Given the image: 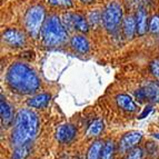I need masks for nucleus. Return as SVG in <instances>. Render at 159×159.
I'll return each instance as SVG.
<instances>
[{
  "label": "nucleus",
  "mask_w": 159,
  "mask_h": 159,
  "mask_svg": "<svg viewBox=\"0 0 159 159\" xmlns=\"http://www.w3.org/2000/svg\"><path fill=\"white\" fill-rule=\"evenodd\" d=\"M115 152H116V145H115L114 140L109 139L103 143L100 159H114Z\"/></svg>",
  "instance_id": "a211bd4d"
},
{
  "label": "nucleus",
  "mask_w": 159,
  "mask_h": 159,
  "mask_svg": "<svg viewBox=\"0 0 159 159\" xmlns=\"http://www.w3.org/2000/svg\"><path fill=\"white\" fill-rule=\"evenodd\" d=\"M40 34L46 47H58L64 45L68 38L67 28L57 15H51L46 18Z\"/></svg>",
  "instance_id": "7ed1b4c3"
},
{
  "label": "nucleus",
  "mask_w": 159,
  "mask_h": 159,
  "mask_svg": "<svg viewBox=\"0 0 159 159\" xmlns=\"http://www.w3.org/2000/svg\"><path fill=\"white\" fill-rule=\"evenodd\" d=\"M122 31L127 39H131L137 32V27H136V18L133 16H127L122 20Z\"/></svg>",
  "instance_id": "2eb2a0df"
},
{
  "label": "nucleus",
  "mask_w": 159,
  "mask_h": 159,
  "mask_svg": "<svg viewBox=\"0 0 159 159\" xmlns=\"http://www.w3.org/2000/svg\"><path fill=\"white\" fill-rule=\"evenodd\" d=\"M6 80L9 88L20 95H31L40 87V79L34 69L24 62H15L7 70Z\"/></svg>",
  "instance_id": "f257e3e1"
},
{
  "label": "nucleus",
  "mask_w": 159,
  "mask_h": 159,
  "mask_svg": "<svg viewBox=\"0 0 159 159\" xmlns=\"http://www.w3.org/2000/svg\"><path fill=\"white\" fill-rule=\"evenodd\" d=\"M0 116H1V124L6 128L11 126V124L15 121L12 107L3 99V97H1L0 100Z\"/></svg>",
  "instance_id": "9b49d317"
},
{
  "label": "nucleus",
  "mask_w": 159,
  "mask_h": 159,
  "mask_svg": "<svg viewBox=\"0 0 159 159\" xmlns=\"http://www.w3.org/2000/svg\"><path fill=\"white\" fill-rule=\"evenodd\" d=\"M143 151L139 147H136V148L131 149L127 154L125 159H143Z\"/></svg>",
  "instance_id": "5701e85b"
},
{
  "label": "nucleus",
  "mask_w": 159,
  "mask_h": 159,
  "mask_svg": "<svg viewBox=\"0 0 159 159\" xmlns=\"http://www.w3.org/2000/svg\"><path fill=\"white\" fill-rule=\"evenodd\" d=\"M136 27L137 34L139 36H143L147 31V13L143 9H139L136 13Z\"/></svg>",
  "instance_id": "dca6fc26"
},
{
  "label": "nucleus",
  "mask_w": 159,
  "mask_h": 159,
  "mask_svg": "<svg viewBox=\"0 0 159 159\" xmlns=\"http://www.w3.org/2000/svg\"><path fill=\"white\" fill-rule=\"evenodd\" d=\"M151 110H152V107H151V106H147L146 108L143 109V111L140 114V116H139V118H140V119H143V118H145V117H147L149 114H150Z\"/></svg>",
  "instance_id": "a878e982"
},
{
  "label": "nucleus",
  "mask_w": 159,
  "mask_h": 159,
  "mask_svg": "<svg viewBox=\"0 0 159 159\" xmlns=\"http://www.w3.org/2000/svg\"><path fill=\"white\" fill-rule=\"evenodd\" d=\"M62 159H68V158H62Z\"/></svg>",
  "instance_id": "c85d7f7f"
},
{
  "label": "nucleus",
  "mask_w": 159,
  "mask_h": 159,
  "mask_svg": "<svg viewBox=\"0 0 159 159\" xmlns=\"http://www.w3.org/2000/svg\"><path fill=\"white\" fill-rule=\"evenodd\" d=\"M70 45L75 51L79 53H87L90 50V43L88 39L82 34H76L70 40Z\"/></svg>",
  "instance_id": "ddd939ff"
},
{
  "label": "nucleus",
  "mask_w": 159,
  "mask_h": 159,
  "mask_svg": "<svg viewBox=\"0 0 159 159\" xmlns=\"http://www.w3.org/2000/svg\"><path fill=\"white\" fill-rule=\"evenodd\" d=\"M149 68H150L151 75H152V76L156 78L157 81H159V60L151 61Z\"/></svg>",
  "instance_id": "393cba45"
},
{
  "label": "nucleus",
  "mask_w": 159,
  "mask_h": 159,
  "mask_svg": "<svg viewBox=\"0 0 159 159\" xmlns=\"http://www.w3.org/2000/svg\"><path fill=\"white\" fill-rule=\"evenodd\" d=\"M103 128H105V125H103L102 120L101 119L93 120L87 129V136L88 137H97V136H99L102 133Z\"/></svg>",
  "instance_id": "6ab92c4d"
},
{
  "label": "nucleus",
  "mask_w": 159,
  "mask_h": 159,
  "mask_svg": "<svg viewBox=\"0 0 159 159\" xmlns=\"http://www.w3.org/2000/svg\"><path fill=\"white\" fill-rule=\"evenodd\" d=\"M103 141L102 140H95L88 148L86 159H100L101 151H102Z\"/></svg>",
  "instance_id": "f3484780"
},
{
  "label": "nucleus",
  "mask_w": 159,
  "mask_h": 159,
  "mask_svg": "<svg viewBox=\"0 0 159 159\" xmlns=\"http://www.w3.org/2000/svg\"><path fill=\"white\" fill-rule=\"evenodd\" d=\"M62 24L68 29H75L82 34H86L89 30V22L79 13H67L64 16Z\"/></svg>",
  "instance_id": "0eeeda50"
},
{
  "label": "nucleus",
  "mask_w": 159,
  "mask_h": 159,
  "mask_svg": "<svg viewBox=\"0 0 159 159\" xmlns=\"http://www.w3.org/2000/svg\"><path fill=\"white\" fill-rule=\"evenodd\" d=\"M77 135V129L71 124H62L56 130V139L62 145L70 143Z\"/></svg>",
  "instance_id": "1a4fd4ad"
},
{
  "label": "nucleus",
  "mask_w": 159,
  "mask_h": 159,
  "mask_svg": "<svg viewBox=\"0 0 159 159\" xmlns=\"http://www.w3.org/2000/svg\"><path fill=\"white\" fill-rule=\"evenodd\" d=\"M139 102L158 103L159 102V81H146L135 93Z\"/></svg>",
  "instance_id": "423d86ee"
},
{
  "label": "nucleus",
  "mask_w": 159,
  "mask_h": 159,
  "mask_svg": "<svg viewBox=\"0 0 159 159\" xmlns=\"http://www.w3.org/2000/svg\"><path fill=\"white\" fill-rule=\"evenodd\" d=\"M48 2L50 5L55 6V7H59V8H71L72 7V1L71 0H48Z\"/></svg>",
  "instance_id": "4be33fe9"
},
{
  "label": "nucleus",
  "mask_w": 159,
  "mask_h": 159,
  "mask_svg": "<svg viewBox=\"0 0 159 159\" xmlns=\"http://www.w3.org/2000/svg\"><path fill=\"white\" fill-rule=\"evenodd\" d=\"M141 139H143V134L140 131H136V130L129 131L121 137L118 143V150L120 154H126L131 149L136 148V146L140 143Z\"/></svg>",
  "instance_id": "6e6552de"
},
{
  "label": "nucleus",
  "mask_w": 159,
  "mask_h": 159,
  "mask_svg": "<svg viewBox=\"0 0 159 159\" xmlns=\"http://www.w3.org/2000/svg\"><path fill=\"white\" fill-rule=\"evenodd\" d=\"M39 129V118L31 109H20L15 116L10 140L12 146L18 147L30 143Z\"/></svg>",
  "instance_id": "f03ea898"
},
{
  "label": "nucleus",
  "mask_w": 159,
  "mask_h": 159,
  "mask_svg": "<svg viewBox=\"0 0 159 159\" xmlns=\"http://www.w3.org/2000/svg\"><path fill=\"white\" fill-rule=\"evenodd\" d=\"M117 105L120 109H122L124 111L127 112H134L136 111L137 109V105L134 101V99L130 97L129 95H126V93H121V95H118L116 97Z\"/></svg>",
  "instance_id": "4468645a"
},
{
  "label": "nucleus",
  "mask_w": 159,
  "mask_h": 159,
  "mask_svg": "<svg viewBox=\"0 0 159 159\" xmlns=\"http://www.w3.org/2000/svg\"><path fill=\"white\" fill-rule=\"evenodd\" d=\"M29 151H30V143L16 147V149L13 150L11 159H26L28 157V155H29Z\"/></svg>",
  "instance_id": "aec40b11"
},
{
  "label": "nucleus",
  "mask_w": 159,
  "mask_h": 159,
  "mask_svg": "<svg viewBox=\"0 0 159 159\" xmlns=\"http://www.w3.org/2000/svg\"><path fill=\"white\" fill-rule=\"evenodd\" d=\"M149 31L151 34H159V16H154L149 22Z\"/></svg>",
  "instance_id": "b1692460"
},
{
  "label": "nucleus",
  "mask_w": 159,
  "mask_h": 159,
  "mask_svg": "<svg viewBox=\"0 0 159 159\" xmlns=\"http://www.w3.org/2000/svg\"><path fill=\"white\" fill-rule=\"evenodd\" d=\"M2 38L5 43L11 47H22L26 43L25 34L18 29L6 30L2 34Z\"/></svg>",
  "instance_id": "9d476101"
},
{
  "label": "nucleus",
  "mask_w": 159,
  "mask_h": 159,
  "mask_svg": "<svg viewBox=\"0 0 159 159\" xmlns=\"http://www.w3.org/2000/svg\"><path fill=\"white\" fill-rule=\"evenodd\" d=\"M100 21H102V13H100L99 11H93L89 13V17H88L89 26L96 27L97 25L100 24Z\"/></svg>",
  "instance_id": "412c9836"
},
{
  "label": "nucleus",
  "mask_w": 159,
  "mask_h": 159,
  "mask_svg": "<svg viewBox=\"0 0 159 159\" xmlns=\"http://www.w3.org/2000/svg\"><path fill=\"white\" fill-rule=\"evenodd\" d=\"M122 8L116 1L108 3L102 12V25L108 32H116L122 21Z\"/></svg>",
  "instance_id": "39448f33"
},
{
  "label": "nucleus",
  "mask_w": 159,
  "mask_h": 159,
  "mask_svg": "<svg viewBox=\"0 0 159 159\" xmlns=\"http://www.w3.org/2000/svg\"><path fill=\"white\" fill-rule=\"evenodd\" d=\"M154 137H155V138H157V139L159 140V134H154Z\"/></svg>",
  "instance_id": "cd10ccee"
},
{
  "label": "nucleus",
  "mask_w": 159,
  "mask_h": 159,
  "mask_svg": "<svg viewBox=\"0 0 159 159\" xmlns=\"http://www.w3.org/2000/svg\"><path fill=\"white\" fill-rule=\"evenodd\" d=\"M81 2H84V3H90L93 0H80Z\"/></svg>",
  "instance_id": "bb28decb"
},
{
  "label": "nucleus",
  "mask_w": 159,
  "mask_h": 159,
  "mask_svg": "<svg viewBox=\"0 0 159 159\" xmlns=\"http://www.w3.org/2000/svg\"><path fill=\"white\" fill-rule=\"evenodd\" d=\"M50 99H51V96L49 95V93H38V95L30 97V98L27 100V106L30 107V108L43 109L48 106Z\"/></svg>",
  "instance_id": "f8f14e48"
},
{
  "label": "nucleus",
  "mask_w": 159,
  "mask_h": 159,
  "mask_svg": "<svg viewBox=\"0 0 159 159\" xmlns=\"http://www.w3.org/2000/svg\"><path fill=\"white\" fill-rule=\"evenodd\" d=\"M46 20V12L43 6H32L25 16V27L32 38H37Z\"/></svg>",
  "instance_id": "20e7f679"
}]
</instances>
